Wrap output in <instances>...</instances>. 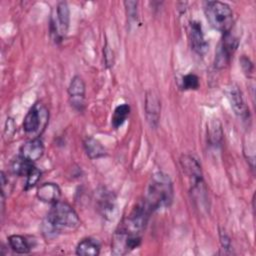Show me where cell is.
I'll list each match as a JSON object with an SVG mask.
<instances>
[{
	"instance_id": "cell-1",
	"label": "cell",
	"mask_w": 256,
	"mask_h": 256,
	"mask_svg": "<svg viewBox=\"0 0 256 256\" xmlns=\"http://www.w3.org/2000/svg\"><path fill=\"white\" fill-rule=\"evenodd\" d=\"M80 226V219L75 210L66 202L57 201L42 223V232L46 239H54L63 232L75 231Z\"/></svg>"
},
{
	"instance_id": "cell-2",
	"label": "cell",
	"mask_w": 256,
	"mask_h": 256,
	"mask_svg": "<svg viewBox=\"0 0 256 256\" xmlns=\"http://www.w3.org/2000/svg\"><path fill=\"white\" fill-rule=\"evenodd\" d=\"M173 184L169 175L156 172L148 182L143 202L151 212H154L169 207L173 201Z\"/></svg>"
},
{
	"instance_id": "cell-3",
	"label": "cell",
	"mask_w": 256,
	"mask_h": 256,
	"mask_svg": "<svg viewBox=\"0 0 256 256\" xmlns=\"http://www.w3.org/2000/svg\"><path fill=\"white\" fill-rule=\"evenodd\" d=\"M206 18L210 25L222 32H230L233 26V12L229 5L220 1H208L204 4Z\"/></svg>"
},
{
	"instance_id": "cell-4",
	"label": "cell",
	"mask_w": 256,
	"mask_h": 256,
	"mask_svg": "<svg viewBox=\"0 0 256 256\" xmlns=\"http://www.w3.org/2000/svg\"><path fill=\"white\" fill-rule=\"evenodd\" d=\"M48 118L49 113L46 107L41 103H36L27 112L23 121V129L28 134L39 133L46 127Z\"/></svg>"
},
{
	"instance_id": "cell-5",
	"label": "cell",
	"mask_w": 256,
	"mask_h": 256,
	"mask_svg": "<svg viewBox=\"0 0 256 256\" xmlns=\"http://www.w3.org/2000/svg\"><path fill=\"white\" fill-rule=\"evenodd\" d=\"M70 23V10L66 2H59L56 6L55 14L51 18L50 30L55 41H61L67 34Z\"/></svg>"
},
{
	"instance_id": "cell-6",
	"label": "cell",
	"mask_w": 256,
	"mask_h": 256,
	"mask_svg": "<svg viewBox=\"0 0 256 256\" xmlns=\"http://www.w3.org/2000/svg\"><path fill=\"white\" fill-rule=\"evenodd\" d=\"M239 44L238 39L230 32L225 33L215 54V67L224 68L230 61L232 54L235 52Z\"/></svg>"
},
{
	"instance_id": "cell-7",
	"label": "cell",
	"mask_w": 256,
	"mask_h": 256,
	"mask_svg": "<svg viewBox=\"0 0 256 256\" xmlns=\"http://www.w3.org/2000/svg\"><path fill=\"white\" fill-rule=\"evenodd\" d=\"M68 95L70 104L77 110L82 111L85 106V83L83 79L76 75L68 86Z\"/></svg>"
},
{
	"instance_id": "cell-8",
	"label": "cell",
	"mask_w": 256,
	"mask_h": 256,
	"mask_svg": "<svg viewBox=\"0 0 256 256\" xmlns=\"http://www.w3.org/2000/svg\"><path fill=\"white\" fill-rule=\"evenodd\" d=\"M180 163L185 175L189 178L192 188L203 184L202 170L199 162L191 155H183Z\"/></svg>"
},
{
	"instance_id": "cell-9",
	"label": "cell",
	"mask_w": 256,
	"mask_h": 256,
	"mask_svg": "<svg viewBox=\"0 0 256 256\" xmlns=\"http://www.w3.org/2000/svg\"><path fill=\"white\" fill-rule=\"evenodd\" d=\"M145 115L148 123L151 127H157L160 119L161 113V103L158 96L152 92L148 91L145 96Z\"/></svg>"
},
{
	"instance_id": "cell-10",
	"label": "cell",
	"mask_w": 256,
	"mask_h": 256,
	"mask_svg": "<svg viewBox=\"0 0 256 256\" xmlns=\"http://www.w3.org/2000/svg\"><path fill=\"white\" fill-rule=\"evenodd\" d=\"M189 39L192 49L198 55H204L208 49V43L205 39L202 25L198 21H192L189 27Z\"/></svg>"
},
{
	"instance_id": "cell-11",
	"label": "cell",
	"mask_w": 256,
	"mask_h": 256,
	"mask_svg": "<svg viewBox=\"0 0 256 256\" xmlns=\"http://www.w3.org/2000/svg\"><path fill=\"white\" fill-rule=\"evenodd\" d=\"M227 97L234 113L242 119H247L249 117V108L238 87L234 85L230 86L227 90Z\"/></svg>"
},
{
	"instance_id": "cell-12",
	"label": "cell",
	"mask_w": 256,
	"mask_h": 256,
	"mask_svg": "<svg viewBox=\"0 0 256 256\" xmlns=\"http://www.w3.org/2000/svg\"><path fill=\"white\" fill-rule=\"evenodd\" d=\"M43 153L44 145L42 140L39 138H33L21 146L19 155L33 163L39 160L43 156Z\"/></svg>"
},
{
	"instance_id": "cell-13",
	"label": "cell",
	"mask_w": 256,
	"mask_h": 256,
	"mask_svg": "<svg viewBox=\"0 0 256 256\" xmlns=\"http://www.w3.org/2000/svg\"><path fill=\"white\" fill-rule=\"evenodd\" d=\"M37 197L40 201L48 204H54L60 200L61 190L55 183L48 182L39 186L37 190Z\"/></svg>"
},
{
	"instance_id": "cell-14",
	"label": "cell",
	"mask_w": 256,
	"mask_h": 256,
	"mask_svg": "<svg viewBox=\"0 0 256 256\" xmlns=\"http://www.w3.org/2000/svg\"><path fill=\"white\" fill-rule=\"evenodd\" d=\"M98 206L99 210L105 217H110L113 215L115 209V198L110 191L103 189L98 196Z\"/></svg>"
},
{
	"instance_id": "cell-15",
	"label": "cell",
	"mask_w": 256,
	"mask_h": 256,
	"mask_svg": "<svg viewBox=\"0 0 256 256\" xmlns=\"http://www.w3.org/2000/svg\"><path fill=\"white\" fill-rule=\"evenodd\" d=\"M100 253V244L93 238L81 240L76 247V254L79 256H97Z\"/></svg>"
},
{
	"instance_id": "cell-16",
	"label": "cell",
	"mask_w": 256,
	"mask_h": 256,
	"mask_svg": "<svg viewBox=\"0 0 256 256\" xmlns=\"http://www.w3.org/2000/svg\"><path fill=\"white\" fill-rule=\"evenodd\" d=\"M84 149L90 159H97L106 155V150L103 145L93 137H87L84 142Z\"/></svg>"
},
{
	"instance_id": "cell-17",
	"label": "cell",
	"mask_w": 256,
	"mask_h": 256,
	"mask_svg": "<svg viewBox=\"0 0 256 256\" xmlns=\"http://www.w3.org/2000/svg\"><path fill=\"white\" fill-rule=\"evenodd\" d=\"M10 248L18 254H27L30 252V245L25 237L21 235H11L8 237Z\"/></svg>"
},
{
	"instance_id": "cell-18",
	"label": "cell",
	"mask_w": 256,
	"mask_h": 256,
	"mask_svg": "<svg viewBox=\"0 0 256 256\" xmlns=\"http://www.w3.org/2000/svg\"><path fill=\"white\" fill-rule=\"evenodd\" d=\"M33 166L34 165L32 162L19 155L12 161L11 170L17 176H27Z\"/></svg>"
},
{
	"instance_id": "cell-19",
	"label": "cell",
	"mask_w": 256,
	"mask_h": 256,
	"mask_svg": "<svg viewBox=\"0 0 256 256\" xmlns=\"http://www.w3.org/2000/svg\"><path fill=\"white\" fill-rule=\"evenodd\" d=\"M130 113V106L128 104H121L118 105L112 115V120H111V124L112 126L117 129L120 126H122V124L126 121L127 117L129 116Z\"/></svg>"
},
{
	"instance_id": "cell-20",
	"label": "cell",
	"mask_w": 256,
	"mask_h": 256,
	"mask_svg": "<svg viewBox=\"0 0 256 256\" xmlns=\"http://www.w3.org/2000/svg\"><path fill=\"white\" fill-rule=\"evenodd\" d=\"M222 127L218 119H214L208 126V138L212 145H218L222 140Z\"/></svg>"
},
{
	"instance_id": "cell-21",
	"label": "cell",
	"mask_w": 256,
	"mask_h": 256,
	"mask_svg": "<svg viewBox=\"0 0 256 256\" xmlns=\"http://www.w3.org/2000/svg\"><path fill=\"white\" fill-rule=\"evenodd\" d=\"M199 87V78L195 74H187L182 78V88L184 90H196Z\"/></svg>"
},
{
	"instance_id": "cell-22",
	"label": "cell",
	"mask_w": 256,
	"mask_h": 256,
	"mask_svg": "<svg viewBox=\"0 0 256 256\" xmlns=\"http://www.w3.org/2000/svg\"><path fill=\"white\" fill-rule=\"evenodd\" d=\"M41 176V172L38 168H36L35 166H33L31 168V170L29 171V173L26 176V184H25V190H29L30 188L34 187L35 184L38 182V180L40 179Z\"/></svg>"
},
{
	"instance_id": "cell-23",
	"label": "cell",
	"mask_w": 256,
	"mask_h": 256,
	"mask_svg": "<svg viewBox=\"0 0 256 256\" xmlns=\"http://www.w3.org/2000/svg\"><path fill=\"white\" fill-rule=\"evenodd\" d=\"M104 60L107 67H111L114 63V53L108 43H106L104 46Z\"/></svg>"
},
{
	"instance_id": "cell-24",
	"label": "cell",
	"mask_w": 256,
	"mask_h": 256,
	"mask_svg": "<svg viewBox=\"0 0 256 256\" xmlns=\"http://www.w3.org/2000/svg\"><path fill=\"white\" fill-rule=\"evenodd\" d=\"M124 5L126 7V11H127V15L128 17L131 19H135L136 18V13H137V2L135 1H125Z\"/></svg>"
},
{
	"instance_id": "cell-25",
	"label": "cell",
	"mask_w": 256,
	"mask_h": 256,
	"mask_svg": "<svg viewBox=\"0 0 256 256\" xmlns=\"http://www.w3.org/2000/svg\"><path fill=\"white\" fill-rule=\"evenodd\" d=\"M240 63H241V67H242V69H243V71H244L245 74L248 75V74L252 73V71H253V65H252L251 61L249 60V58L243 56V57L240 59Z\"/></svg>"
},
{
	"instance_id": "cell-26",
	"label": "cell",
	"mask_w": 256,
	"mask_h": 256,
	"mask_svg": "<svg viewBox=\"0 0 256 256\" xmlns=\"http://www.w3.org/2000/svg\"><path fill=\"white\" fill-rule=\"evenodd\" d=\"M220 242L224 250H229L231 248L230 238L224 231H220Z\"/></svg>"
},
{
	"instance_id": "cell-27",
	"label": "cell",
	"mask_w": 256,
	"mask_h": 256,
	"mask_svg": "<svg viewBox=\"0 0 256 256\" xmlns=\"http://www.w3.org/2000/svg\"><path fill=\"white\" fill-rule=\"evenodd\" d=\"M15 131V125H14V121L11 118H8L6 121V128H5V132L7 133L8 136H11L13 134V132Z\"/></svg>"
}]
</instances>
